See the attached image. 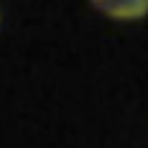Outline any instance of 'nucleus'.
Returning a JSON list of instances; mask_svg holds the SVG:
<instances>
[{
  "mask_svg": "<svg viewBox=\"0 0 148 148\" xmlns=\"http://www.w3.org/2000/svg\"><path fill=\"white\" fill-rule=\"evenodd\" d=\"M97 10L120 21H138L148 15V0H92Z\"/></svg>",
  "mask_w": 148,
  "mask_h": 148,
  "instance_id": "nucleus-1",
  "label": "nucleus"
}]
</instances>
